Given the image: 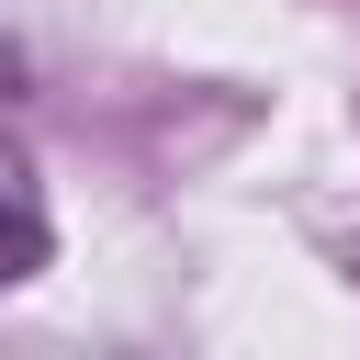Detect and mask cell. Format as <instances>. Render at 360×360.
<instances>
[{"label": "cell", "mask_w": 360, "mask_h": 360, "mask_svg": "<svg viewBox=\"0 0 360 360\" xmlns=\"http://www.w3.org/2000/svg\"><path fill=\"white\" fill-rule=\"evenodd\" d=\"M45 248H56V225H45V180H34V158L0 135V292H11V281H34V270H45Z\"/></svg>", "instance_id": "1"}]
</instances>
